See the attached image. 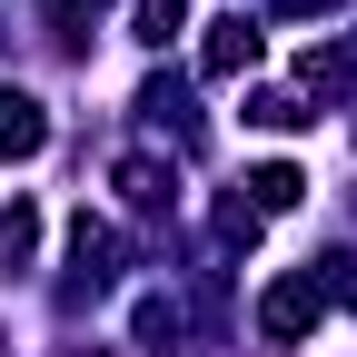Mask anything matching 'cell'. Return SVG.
Returning a JSON list of instances; mask_svg holds the SVG:
<instances>
[{"label":"cell","instance_id":"1","mask_svg":"<svg viewBox=\"0 0 357 357\" xmlns=\"http://www.w3.org/2000/svg\"><path fill=\"white\" fill-rule=\"evenodd\" d=\"M109 268H119L109 218H89V208H79V218H70V288H60V298H70V307H89V298L109 288Z\"/></svg>","mask_w":357,"mask_h":357},{"label":"cell","instance_id":"2","mask_svg":"<svg viewBox=\"0 0 357 357\" xmlns=\"http://www.w3.org/2000/svg\"><path fill=\"white\" fill-rule=\"evenodd\" d=\"M318 307H328V298H318V278L298 268V278H278V288L258 298V337H268V347H298L307 328H318Z\"/></svg>","mask_w":357,"mask_h":357},{"label":"cell","instance_id":"3","mask_svg":"<svg viewBox=\"0 0 357 357\" xmlns=\"http://www.w3.org/2000/svg\"><path fill=\"white\" fill-rule=\"evenodd\" d=\"M199 70H208V79H238V70H258V20H248V10L208 20V40H199Z\"/></svg>","mask_w":357,"mask_h":357},{"label":"cell","instance_id":"4","mask_svg":"<svg viewBox=\"0 0 357 357\" xmlns=\"http://www.w3.org/2000/svg\"><path fill=\"white\" fill-rule=\"evenodd\" d=\"M50 149V109L30 89H0V159H40Z\"/></svg>","mask_w":357,"mask_h":357},{"label":"cell","instance_id":"5","mask_svg":"<svg viewBox=\"0 0 357 357\" xmlns=\"http://www.w3.org/2000/svg\"><path fill=\"white\" fill-rule=\"evenodd\" d=\"M109 178H119V199H129V208H169V189H178V169H169V159H149V149H129Z\"/></svg>","mask_w":357,"mask_h":357},{"label":"cell","instance_id":"6","mask_svg":"<svg viewBox=\"0 0 357 357\" xmlns=\"http://www.w3.org/2000/svg\"><path fill=\"white\" fill-rule=\"evenodd\" d=\"M298 199H307V178H298L288 159H268V169H248V208H258V218H278V208H298Z\"/></svg>","mask_w":357,"mask_h":357},{"label":"cell","instance_id":"7","mask_svg":"<svg viewBox=\"0 0 357 357\" xmlns=\"http://www.w3.org/2000/svg\"><path fill=\"white\" fill-rule=\"evenodd\" d=\"M129 328H139L149 357H169L178 337H189V307H178V298H139V318H129Z\"/></svg>","mask_w":357,"mask_h":357},{"label":"cell","instance_id":"8","mask_svg":"<svg viewBox=\"0 0 357 357\" xmlns=\"http://www.w3.org/2000/svg\"><path fill=\"white\" fill-rule=\"evenodd\" d=\"M30 248H40V208L10 199V208H0V268H30Z\"/></svg>","mask_w":357,"mask_h":357},{"label":"cell","instance_id":"9","mask_svg":"<svg viewBox=\"0 0 357 357\" xmlns=\"http://www.w3.org/2000/svg\"><path fill=\"white\" fill-rule=\"evenodd\" d=\"M248 119H258V129H307L318 109H307L298 89H258V100H248Z\"/></svg>","mask_w":357,"mask_h":357},{"label":"cell","instance_id":"10","mask_svg":"<svg viewBox=\"0 0 357 357\" xmlns=\"http://www.w3.org/2000/svg\"><path fill=\"white\" fill-rule=\"evenodd\" d=\"M307 278H318V298H337V307H357V248H328L318 268H307Z\"/></svg>","mask_w":357,"mask_h":357},{"label":"cell","instance_id":"11","mask_svg":"<svg viewBox=\"0 0 357 357\" xmlns=\"http://www.w3.org/2000/svg\"><path fill=\"white\" fill-rule=\"evenodd\" d=\"M178 20H189V0H139V40H149V50L178 40Z\"/></svg>","mask_w":357,"mask_h":357},{"label":"cell","instance_id":"12","mask_svg":"<svg viewBox=\"0 0 357 357\" xmlns=\"http://www.w3.org/2000/svg\"><path fill=\"white\" fill-rule=\"evenodd\" d=\"M218 238H258V208L248 199H218Z\"/></svg>","mask_w":357,"mask_h":357},{"label":"cell","instance_id":"13","mask_svg":"<svg viewBox=\"0 0 357 357\" xmlns=\"http://www.w3.org/2000/svg\"><path fill=\"white\" fill-rule=\"evenodd\" d=\"M278 10H298V20H307V10H337V0H278Z\"/></svg>","mask_w":357,"mask_h":357},{"label":"cell","instance_id":"14","mask_svg":"<svg viewBox=\"0 0 357 357\" xmlns=\"http://www.w3.org/2000/svg\"><path fill=\"white\" fill-rule=\"evenodd\" d=\"M70 10H100V0H70Z\"/></svg>","mask_w":357,"mask_h":357}]
</instances>
